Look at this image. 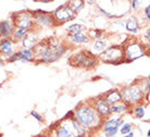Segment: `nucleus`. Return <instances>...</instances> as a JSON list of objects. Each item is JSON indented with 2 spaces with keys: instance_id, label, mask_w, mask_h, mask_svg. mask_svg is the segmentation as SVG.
<instances>
[{
  "instance_id": "obj_20",
  "label": "nucleus",
  "mask_w": 150,
  "mask_h": 137,
  "mask_svg": "<svg viewBox=\"0 0 150 137\" xmlns=\"http://www.w3.org/2000/svg\"><path fill=\"white\" fill-rule=\"evenodd\" d=\"M69 41L73 43V44L79 45V44H86L89 41V38L87 37L85 34L79 33V34H73L69 36Z\"/></svg>"
},
{
  "instance_id": "obj_12",
  "label": "nucleus",
  "mask_w": 150,
  "mask_h": 137,
  "mask_svg": "<svg viewBox=\"0 0 150 137\" xmlns=\"http://www.w3.org/2000/svg\"><path fill=\"white\" fill-rule=\"evenodd\" d=\"M15 27L11 21H2L0 22V34L4 39H11L14 33Z\"/></svg>"
},
{
  "instance_id": "obj_22",
  "label": "nucleus",
  "mask_w": 150,
  "mask_h": 137,
  "mask_svg": "<svg viewBox=\"0 0 150 137\" xmlns=\"http://www.w3.org/2000/svg\"><path fill=\"white\" fill-rule=\"evenodd\" d=\"M128 110V106H126L123 102H120V104H116L114 106H111L110 107V112L111 113H116V114H121V113H124Z\"/></svg>"
},
{
  "instance_id": "obj_1",
  "label": "nucleus",
  "mask_w": 150,
  "mask_h": 137,
  "mask_svg": "<svg viewBox=\"0 0 150 137\" xmlns=\"http://www.w3.org/2000/svg\"><path fill=\"white\" fill-rule=\"evenodd\" d=\"M74 118L76 121L84 126L87 131H94L102 125V118L91 104H81L74 111Z\"/></svg>"
},
{
  "instance_id": "obj_19",
  "label": "nucleus",
  "mask_w": 150,
  "mask_h": 137,
  "mask_svg": "<svg viewBox=\"0 0 150 137\" xmlns=\"http://www.w3.org/2000/svg\"><path fill=\"white\" fill-rule=\"evenodd\" d=\"M125 27H126V30L129 32V33H133V34H136L138 32V28H139V24H138V20L136 19L135 16H129L125 23Z\"/></svg>"
},
{
  "instance_id": "obj_17",
  "label": "nucleus",
  "mask_w": 150,
  "mask_h": 137,
  "mask_svg": "<svg viewBox=\"0 0 150 137\" xmlns=\"http://www.w3.org/2000/svg\"><path fill=\"white\" fill-rule=\"evenodd\" d=\"M69 122H70L71 128H72V131H73V133H74L75 136L76 137H86L87 130L76 121V119L75 118L71 119V120H69Z\"/></svg>"
},
{
  "instance_id": "obj_2",
  "label": "nucleus",
  "mask_w": 150,
  "mask_h": 137,
  "mask_svg": "<svg viewBox=\"0 0 150 137\" xmlns=\"http://www.w3.org/2000/svg\"><path fill=\"white\" fill-rule=\"evenodd\" d=\"M47 43H48V47L39 61L44 63L56 62L57 60H59L64 55L67 47L57 38H49Z\"/></svg>"
},
{
  "instance_id": "obj_29",
  "label": "nucleus",
  "mask_w": 150,
  "mask_h": 137,
  "mask_svg": "<svg viewBox=\"0 0 150 137\" xmlns=\"http://www.w3.org/2000/svg\"><path fill=\"white\" fill-rule=\"evenodd\" d=\"M117 132H119V130H113V131H109V132H105V134L107 137H114Z\"/></svg>"
},
{
  "instance_id": "obj_28",
  "label": "nucleus",
  "mask_w": 150,
  "mask_h": 137,
  "mask_svg": "<svg viewBox=\"0 0 150 137\" xmlns=\"http://www.w3.org/2000/svg\"><path fill=\"white\" fill-rule=\"evenodd\" d=\"M30 115H32V116H34V119H36L38 122H44V118H42V115L39 114L37 111L32 110V111H30Z\"/></svg>"
},
{
  "instance_id": "obj_35",
  "label": "nucleus",
  "mask_w": 150,
  "mask_h": 137,
  "mask_svg": "<svg viewBox=\"0 0 150 137\" xmlns=\"http://www.w3.org/2000/svg\"><path fill=\"white\" fill-rule=\"evenodd\" d=\"M36 137H47L46 135H39V136H36Z\"/></svg>"
},
{
  "instance_id": "obj_25",
  "label": "nucleus",
  "mask_w": 150,
  "mask_h": 137,
  "mask_svg": "<svg viewBox=\"0 0 150 137\" xmlns=\"http://www.w3.org/2000/svg\"><path fill=\"white\" fill-rule=\"evenodd\" d=\"M133 113H134V116L136 119H143L145 116V108L143 106H136L133 110Z\"/></svg>"
},
{
  "instance_id": "obj_32",
  "label": "nucleus",
  "mask_w": 150,
  "mask_h": 137,
  "mask_svg": "<svg viewBox=\"0 0 150 137\" xmlns=\"http://www.w3.org/2000/svg\"><path fill=\"white\" fill-rule=\"evenodd\" d=\"M145 36H146L147 40H149V39H150V33H149V30H148V31H147V32H146V34H145Z\"/></svg>"
},
{
  "instance_id": "obj_6",
  "label": "nucleus",
  "mask_w": 150,
  "mask_h": 137,
  "mask_svg": "<svg viewBox=\"0 0 150 137\" xmlns=\"http://www.w3.org/2000/svg\"><path fill=\"white\" fill-rule=\"evenodd\" d=\"M124 50V62H132L139 59L146 55L145 46L138 41H128L123 47Z\"/></svg>"
},
{
  "instance_id": "obj_33",
  "label": "nucleus",
  "mask_w": 150,
  "mask_h": 137,
  "mask_svg": "<svg viewBox=\"0 0 150 137\" xmlns=\"http://www.w3.org/2000/svg\"><path fill=\"white\" fill-rule=\"evenodd\" d=\"M124 137H134V134H133V132H131V133H128V134H126Z\"/></svg>"
},
{
  "instance_id": "obj_26",
  "label": "nucleus",
  "mask_w": 150,
  "mask_h": 137,
  "mask_svg": "<svg viewBox=\"0 0 150 137\" xmlns=\"http://www.w3.org/2000/svg\"><path fill=\"white\" fill-rule=\"evenodd\" d=\"M105 46H107V43L103 40H100V39H98L94 43V49L98 50V51H103L105 49Z\"/></svg>"
},
{
  "instance_id": "obj_15",
  "label": "nucleus",
  "mask_w": 150,
  "mask_h": 137,
  "mask_svg": "<svg viewBox=\"0 0 150 137\" xmlns=\"http://www.w3.org/2000/svg\"><path fill=\"white\" fill-rule=\"evenodd\" d=\"M0 53L8 56V58H10L12 55L15 53L13 43L10 39H0Z\"/></svg>"
},
{
  "instance_id": "obj_7",
  "label": "nucleus",
  "mask_w": 150,
  "mask_h": 137,
  "mask_svg": "<svg viewBox=\"0 0 150 137\" xmlns=\"http://www.w3.org/2000/svg\"><path fill=\"white\" fill-rule=\"evenodd\" d=\"M11 19V22L13 23L14 27L16 26V28H24V30L30 31V28H32L34 25L33 16L28 11H21L14 13Z\"/></svg>"
},
{
  "instance_id": "obj_8",
  "label": "nucleus",
  "mask_w": 150,
  "mask_h": 137,
  "mask_svg": "<svg viewBox=\"0 0 150 137\" xmlns=\"http://www.w3.org/2000/svg\"><path fill=\"white\" fill-rule=\"evenodd\" d=\"M75 15L76 14L74 13V11L69 7L68 4L60 6V7L57 8L56 10L52 12L54 23H58V24H63L65 22L72 21L75 18Z\"/></svg>"
},
{
  "instance_id": "obj_5",
  "label": "nucleus",
  "mask_w": 150,
  "mask_h": 137,
  "mask_svg": "<svg viewBox=\"0 0 150 137\" xmlns=\"http://www.w3.org/2000/svg\"><path fill=\"white\" fill-rule=\"evenodd\" d=\"M99 59L105 63L120 64L124 62V50L122 46H112L99 55Z\"/></svg>"
},
{
  "instance_id": "obj_11",
  "label": "nucleus",
  "mask_w": 150,
  "mask_h": 137,
  "mask_svg": "<svg viewBox=\"0 0 150 137\" xmlns=\"http://www.w3.org/2000/svg\"><path fill=\"white\" fill-rule=\"evenodd\" d=\"M123 124H124L123 119L114 116V118H110L108 120H105V122L102 123L101 127L103 128V132L105 133V132H109V131L119 130V127L122 126Z\"/></svg>"
},
{
  "instance_id": "obj_23",
  "label": "nucleus",
  "mask_w": 150,
  "mask_h": 137,
  "mask_svg": "<svg viewBox=\"0 0 150 137\" xmlns=\"http://www.w3.org/2000/svg\"><path fill=\"white\" fill-rule=\"evenodd\" d=\"M84 4H85V2H84V1H81V0H79V1H71L68 6L71 8L72 10L74 11L75 14H76V13L81 12V10L84 8Z\"/></svg>"
},
{
  "instance_id": "obj_31",
  "label": "nucleus",
  "mask_w": 150,
  "mask_h": 137,
  "mask_svg": "<svg viewBox=\"0 0 150 137\" xmlns=\"http://www.w3.org/2000/svg\"><path fill=\"white\" fill-rule=\"evenodd\" d=\"M145 16H146L147 20L149 21V19H150V6H147V7L145 8Z\"/></svg>"
},
{
  "instance_id": "obj_18",
  "label": "nucleus",
  "mask_w": 150,
  "mask_h": 137,
  "mask_svg": "<svg viewBox=\"0 0 150 137\" xmlns=\"http://www.w3.org/2000/svg\"><path fill=\"white\" fill-rule=\"evenodd\" d=\"M18 57V61H23V62H32L34 61V52L32 49L23 48L15 53Z\"/></svg>"
},
{
  "instance_id": "obj_37",
  "label": "nucleus",
  "mask_w": 150,
  "mask_h": 137,
  "mask_svg": "<svg viewBox=\"0 0 150 137\" xmlns=\"http://www.w3.org/2000/svg\"><path fill=\"white\" fill-rule=\"evenodd\" d=\"M53 137H54V136H53Z\"/></svg>"
},
{
  "instance_id": "obj_14",
  "label": "nucleus",
  "mask_w": 150,
  "mask_h": 137,
  "mask_svg": "<svg viewBox=\"0 0 150 137\" xmlns=\"http://www.w3.org/2000/svg\"><path fill=\"white\" fill-rule=\"evenodd\" d=\"M103 99L107 104H109L110 107L111 106H114L116 104H120L122 101V97H121V93L119 89H113V90H110L109 93L107 94Z\"/></svg>"
},
{
  "instance_id": "obj_21",
  "label": "nucleus",
  "mask_w": 150,
  "mask_h": 137,
  "mask_svg": "<svg viewBox=\"0 0 150 137\" xmlns=\"http://www.w3.org/2000/svg\"><path fill=\"white\" fill-rule=\"evenodd\" d=\"M28 32H30V31L24 30V28H15L14 33H13L10 40H11L12 43H18L19 40H22L23 38L26 36V34L28 33Z\"/></svg>"
},
{
  "instance_id": "obj_34",
  "label": "nucleus",
  "mask_w": 150,
  "mask_h": 137,
  "mask_svg": "<svg viewBox=\"0 0 150 137\" xmlns=\"http://www.w3.org/2000/svg\"><path fill=\"white\" fill-rule=\"evenodd\" d=\"M4 65V60H2V58L0 57V67H2Z\"/></svg>"
},
{
  "instance_id": "obj_9",
  "label": "nucleus",
  "mask_w": 150,
  "mask_h": 137,
  "mask_svg": "<svg viewBox=\"0 0 150 137\" xmlns=\"http://www.w3.org/2000/svg\"><path fill=\"white\" fill-rule=\"evenodd\" d=\"M33 16L36 24L42 27H49L52 26L54 24V20L51 13L46 11H41V10H37V11H28Z\"/></svg>"
},
{
  "instance_id": "obj_30",
  "label": "nucleus",
  "mask_w": 150,
  "mask_h": 137,
  "mask_svg": "<svg viewBox=\"0 0 150 137\" xmlns=\"http://www.w3.org/2000/svg\"><path fill=\"white\" fill-rule=\"evenodd\" d=\"M131 4H132V9H133V10H137V9L139 8V1H136V0H132Z\"/></svg>"
},
{
  "instance_id": "obj_10",
  "label": "nucleus",
  "mask_w": 150,
  "mask_h": 137,
  "mask_svg": "<svg viewBox=\"0 0 150 137\" xmlns=\"http://www.w3.org/2000/svg\"><path fill=\"white\" fill-rule=\"evenodd\" d=\"M93 107L95 108V110L97 111V113L101 118H107V116H109L111 114V112H110V106L105 101L103 97H98L97 99H95Z\"/></svg>"
},
{
  "instance_id": "obj_3",
  "label": "nucleus",
  "mask_w": 150,
  "mask_h": 137,
  "mask_svg": "<svg viewBox=\"0 0 150 137\" xmlns=\"http://www.w3.org/2000/svg\"><path fill=\"white\" fill-rule=\"evenodd\" d=\"M98 59L97 57L95 56L93 52L90 51H82L76 52L75 55L71 57V59L69 61V63L71 64L72 67H95V65H97Z\"/></svg>"
},
{
  "instance_id": "obj_36",
  "label": "nucleus",
  "mask_w": 150,
  "mask_h": 137,
  "mask_svg": "<svg viewBox=\"0 0 150 137\" xmlns=\"http://www.w3.org/2000/svg\"><path fill=\"white\" fill-rule=\"evenodd\" d=\"M0 39H1V34H0Z\"/></svg>"
},
{
  "instance_id": "obj_13",
  "label": "nucleus",
  "mask_w": 150,
  "mask_h": 137,
  "mask_svg": "<svg viewBox=\"0 0 150 137\" xmlns=\"http://www.w3.org/2000/svg\"><path fill=\"white\" fill-rule=\"evenodd\" d=\"M63 124H60L57 127L54 137H76L72 131L69 120H63Z\"/></svg>"
},
{
  "instance_id": "obj_16",
  "label": "nucleus",
  "mask_w": 150,
  "mask_h": 137,
  "mask_svg": "<svg viewBox=\"0 0 150 137\" xmlns=\"http://www.w3.org/2000/svg\"><path fill=\"white\" fill-rule=\"evenodd\" d=\"M38 43V37L34 32H28L26 34V36L22 39V46L25 49H32L34 48L35 46Z\"/></svg>"
},
{
  "instance_id": "obj_4",
  "label": "nucleus",
  "mask_w": 150,
  "mask_h": 137,
  "mask_svg": "<svg viewBox=\"0 0 150 137\" xmlns=\"http://www.w3.org/2000/svg\"><path fill=\"white\" fill-rule=\"evenodd\" d=\"M120 93L123 104H125L128 107L140 102L143 99V96L145 95L142 86L139 84H133L131 86H126Z\"/></svg>"
},
{
  "instance_id": "obj_24",
  "label": "nucleus",
  "mask_w": 150,
  "mask_h": 137,
  "mask_svg": "<svg viewBox=\"0 0 150 137\" xmlns=\"http://www.w3.org/2000/svg\"><path fill=\"white\" fill-rule=\"evenodd\" d=\"M86 27L82 24H72L71 26L68 27V33L73 35V34H79V33H83V31L85 30Z\"/></svg>"
},
{
  "instance_id": "obj_27",
  "label": "nucleus",
  "mask_w": 150,
  "mask_h": 137,
  "mask_svg": "<svg viewBox=\"0 0 150 137\" xmlns=\"http://www.w3.org/2000/svg\"><path fill=\"white\" fill-rule=\"evenodd\" d=\"M120 132H121V134H123V135H126V134L131 133L132 132V124L131 123H124L123 125L121 126Z\"/></svg>"
}]
</instances>
